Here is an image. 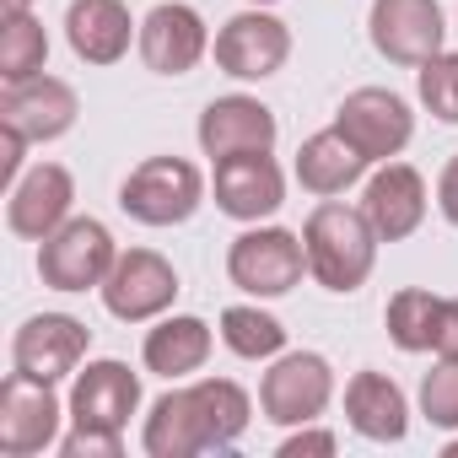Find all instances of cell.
I'll list each match as a JSON object with an SVG mask.
<instances>
[{
    "instance_id": "6da1fadb",
    "label": "cell",
    "mask_w": 458,
    "mask_h": 458,
    "mask_svg": "<svg viewBox=\"0 0 458 458\" xmlns=\"http://www.w3.org/2000/svg\"><path fill=\"white\" fill-rule=\"evenodd\" d=\"M249 394L233 377H205L189 388H173L151 404L146 415V453L151 458H199V453H226L249 431Z\"/></svg>"
},
{
    "instance_id": "7a4b0ae2",
    "label": "cell",
    "mask_w": 458,
    "mask_h": 458,
    "mask_svg": "<svg viewBox=\"0 0 458 458\" xmlns=\"http://www.w3.org/2000/svg\"><path fill=\"white\" fill-rule=\"evenodd\" d=\"M302 243H308V270L324 292H361V281L372 276L377 265V233L361 205H340V199H324L308 226H302Z\"/></svg>"
},
{
    "instance_id": "3957f363",
    "label": "cell",
    "mask_w": 458,
    "mask_h": 458,
    "mask_svg": "<svg viewBox=\"0 0 458 458\" xmlns=\"http://www.w3.org/2000/svg\"><path fill=\"white\" fill-rule=\"evenodd\" d=\"M114 259H119V243H114V233L98 216H71L65 226H55V233L38 243V276L55 292H92V286H103Z\"/></svg>"
},
{
    "instance_id": "277c9868",
    "label": "cell",
    "mask_w": 458,
    "mask_h": 458,
    "mask_svg": "<svg viewBox=\"0 0 458 458\" xmlns=\"http://www.w3.org/2000/svg\"><path fill=\"white\" fill-rule=\"evenodd\" d=\"M199 199H205V178L183 157H146L119 183V205L140 226H178L199 210Z\"/></svg>"
},
{
    "instance_id": "5b68a950",
    "label": "cell",
    "mask_w": 458,
    "mask_h": 458,
    "mask_svg": "<svg viewBox=\"0 0 458 458\" xmlns=\"http://www.w3.org/2000/svg\"><path fill=\"white\" fill-rule=\"evenodd\" d=\"M308 270V243L286 226H249L226 249V276L249 297H286Z\"/></svg>"
},
{
    "instance_id": "8992f818",
    "label": "cell",
    "mask_w": 458,
    "mask_h": 458,
    "mask_svg": "<svg viewBox=\"0 0 458 458\" xmlns=\"http://www.w3.org/2000/svg\"><path fill=\"white\" fill-rule=\"evenodd\" d=\"M329 399H335V367L318 351L281 356L259 383V410L276 426H308L329 410Z\"/></svg>"
},
{
    "instance_id": "52a82bcc",
    "label": "cell",
    "mask_w": 458,
    "mask_h": 458,
    "mask_svg": "<svg viewBox=\"0 0 458 458\" xmlns=\"http://www.w3.org/2000/svg\"><path fill=\"white\" fill-rule=\"evenodd\" d=\"M103 292V308L119 318V324H146V318H162L178 297V270L157 254V249H130L114 259L108 281L98 286Z\"/></svg>"
},
{
    "instance_id": "ba28073f",
    "label": "cell",
    "mask_w": 458,
    "mask_h": 458,
    "mask_svg": "<svg viewBox=\"0 0 458 458\" xmlns=\"http://www.w3.org/2000/svg\"><path fill=\"white\" fill-rule=\"evenodd\" d=\"M60 399L55 383H38L28 372H12L0 383V453L6 458H33L60 442Z\"/></svg>"
},
{
    "instance_id": "9c48e42d",
    "label": "cell",
    "mask_w": 458,
    "mask_h": 458,
    "mask_svg": "<svg viewBox=\"0 0 458 458\" xmlns=\"http://www.w3.org/2000/svg\"><path fill=\"white\" fill-rule=\"evenodd\" d=\"M372 49L394 65H426L431 55H442V38H447V22H442V6L437 0H372Z\"/></svg>"
},
{
    "instance_id": "30bf717a",
    "label": "cell",
    "mask_w": 458,
    "mask_h": 458,
    "mask_svg": "<svg viewBox=\"0 0 458 458\" xmlns=\"http://www.w3.org/2000/svg\"><path fill=\"white\" fill-rule=\"evenodd\" d=\"M286 60H292V28L281 17H270L265 6L238 12L233 22L216 33V65L226 76H238V81H265Z\"/></svg>"
},
{
    "instance_id": "8fae6325",
    "label": "cell",
    "mask_w": 458,
    "mask_h": 458,
    "mask_svg": "<svg viewBox=\"0 0 458 458\" xmlns=\"http://www.w3.org/2000/svg\"><path fill=\"white\" fill-rule=\"evenodd\" d=\"M335 124L361 146L367 162H388V157H399V151L410 146V135H415V114H410V103H404L399 92H388V87H356V92L335 108Z\"/></svg>"
},
{
    "instance_id": "7c38bea8",
    "label": "cell",
    "mask_w": 458,
    "mask_h": 458,
    "mask_svg": "<svg viewBox=\"0 0 458 458\" xmlns=\"http://www.w3.org/2000/svg\"><path fill=\"white\" fill-rule=\"evenodd\" d=\"M87 345H92V329L81 318H71V313H38V318H28L17 329L12 367L28 372V377H38V383H60V377H71L81 367Z\"/></svg>"
},
{
    "instance_id": "4fadbf2b",
    "label": "cell",
    "mask_w": 458,
    "mask_h": 458,
    "mask_svg": "<svg viewBox=\"0 0 458 458\" xmlns=\"http://www.w3.org/2000/svg\"><path fill=\"white\" fill-rule=\"evenodd\" d=\"M135 410H140V377L124 361L103 356V361H87L76 372V383H71V420L76 426H87V431H119L124 437V426H130Z\"/></svg>"
},
{
    "instance_id": "5bb4252c",
    "label": "cell",
    "mask_w": 458,
    "mask_h": 458,
    "mask_svg": "<svg viewBox=\"0 0 458 458\" xmlns=\"http://www.w3.org/2000/svg\"><path fill=\"white\" fill-rule=\"evenodd\" d=\"M135 38H140V60L157 76H189L205 60V49H210L205 17L194 6H183V0H162V6H151Z\"/></svg>"
},
{
    "instance_id": "9a60e30c",
    "label": "cell",
    "mask_w": 458,
    "mask_h": 458,
    "mask_svg": "<svg viewBox=\"0 0 458 458\" xmlns=\"http://www.w3.org/2000/svg\"><path fill=\"white\" fill-rule=\"evenodd\" d=\"M71 205H76V183L60 162H38L17 178V189L6 194V226L17 238H33L44 243L55 226L71 221Z\"/></svg>"
},
{
    "instance_id": "2e32d148",
    "label": "cell",
    "mask_w": 458,
    "mask_h": 458,
    "mask_svg": "<svg viewBox=\"0 0 458 458\" xmlns=\"http://www.w3.org/2000/svg\"><path fill=\"white\" fill-rule=\"evenodd\" d=\"M76 114H81L76 87L60 81V76L6 81V92H0V124L22 130L28 140H60V135L76 124Z\"/></svg>"
},
{
    "instance_id": "e0dca14e",
    "label": "cell",
    "mask_w": 458,
    "mask_h": 458,
    "mask_svg": "<svg viewBox=\"0 0 458 458\" xmlns=\"http://www.w3.org/2000/svg\"><path fill=\"white\" fill-rule=\"evenodd\" d=\"M276 135H281L276 114H270L259 98H243V92L216 98V103H205V114H199V151H205L210 162L243 157V151H270Z\"/></svg>"
},
{
    "instance_id": "ac0fdd59",
    "label": "cell",
    "mask_w": 458,
    "mask_h": 458,
    "mask_svg": "<svg viewBox=\"0 0 458 458\" xmlns=\"http://www.w3.org/2000/svg\"><path fill=\"white\" fill-rule=\"evenodd\" d=\"M216 205L233 221H265L286 205V178L270 151H243L216 162Z\"/></svg>"
},
{
    "instance_id": "d6986e66",
    "label": "cell",
    "mask_w": 458,
    "mask_h": 458,
    "mask_svg": "<svg viewBox=\"0 0 458 458\" xmlns=\"http://www.w3.org/2000/svg\"><path fill=\"white\" fill-rule=\"evenodd\" d=\"M361 210H367L372 233H377L383 243H404L415 226L426 221V178H420L410 162H383V167L367 178Z\"/></svg>"
},
{
    "instance_id": "ffe728a7",
    "label": "cell",
    "mask_w": 458,
    "mask_h": 458,
    "mask_svg": "<svg viewBox=\"0 0 458 458\" xmlns=\"http://www.w3.org/2000/svg\"><path fill=\"white\" fill-rule=\"evenodd\" d=\"M130 33L140 28L130 22L124 0H71V12H65V38L76 60L87 65H119L130 55Z\"/></svg>"
},
{
    "instance_id": "44dd1931",
    "label": "cell",
    "mask_w": 458,
    "mask_h": 458,
    "mask_svg": "<svg viewBox=\"0 0 458 458\" xmlns=\"http://www.w3.org/2000/svg\"><path fill=\"white\" fill-rule=\"evenodd\" d=\"M345 420L351 431H361L367 442H399L410 431V399L388 372H356L345 383Z\"/></svg>"
},
{
    "instance_id": "7402d4cb",
    "label": "cell",
    "mask_w": 458,
    "mask_h": 458,
    "mask_svg": "<svg viewBox=\"0 0 458 458\" xmlns=\"http://www.w3.org/2000/svg\"><path fill=\"white\" fill-rule=\"evenodd\" d=\"M367 167H372V162L361 157V146H356L340 124L308 135L302 151H297V178H302V189H308V194H324V199H329V194H345Z\"/></svg>"
},
{
    "instance_id": "603a6c76",
    "label": "cell",
    "mask_w": 458,
    "mask_h": 458,
    "mask_svg": "<svg viewBox=\"0 0 458 458\" xmlns=\"http://www.w3.org/2000/svg\"><path fill=\"white\" fill-rule=\"evenodd\" d=\"M205 356H210V324L194 318V313L162 318V324L146 335V345H140V361H146V372H157V377H189V372L205 367Z\"/></svg>"
},
{
    "instance_id": "cb8c5ba5",
    "label": "cell",
    "mask_w": 458,
    "mask_h": 458,
    "mask_svg": "<svg viewBox=\"0 0 458 458\" xmlns=\"http://www.w3.org/2000/svg\"><path fill=\"white\" fill-rule=\"evenodd\" d=\"M383 324H388V340L399 345V351H437V324H442V297H431L426 286H404V292H394L388 297V313H383Z\"/></svg>"
},
{
    "instance_id": "d4e9b609",
    "label": "cell",
    "mask_w": 458,
    "mask_h": 458,
    "mask_svg": "<svg viewBox=\"0 0 458 458\" xmlns=\"http://www.w3.org/2000/svg\"><path fill=\"white\" fill-rule=\"evenodd\" d=\"M44 60H49L44 22L33 12H6V22H0V76H6V81L44 76Z\"/></svg>"
},
{
    "instance_id": "484cf974",
    "label": "cell",
    "mask_w": 458,
    "mask_h": 458,
    "mask_svg": "<svg viewBox=\"0 0 458 458\" xmlns=\"http://www.w3.org/2000/svg\"><path fill=\"white\" fill-rule=\"evenodd\" d=\"M221 340L243 361H265V356H281L286 324L276 313H265V308H226L221 313Z\"/></svg>"
},
{
    "instance_id": "4316f807",
    "label": "cell",
    "mask_w": 458,
    "mask_h": 458,
    "mask_svg": "<svg viewBox=\"0 0 458 458\" xmlns=\"http://www.w3.org/2000/svg\"><path fill=\"white\" fill-rule=\"evenodd\" d=\"M420 103L431 108V119L458 124V55H431L420 65Z\"/></svg>"
},
{
    "instance_id": "83f0119b",
    "label": "cell",
    "mask_w": 458,
    "mask_h": 458,
    "mask_svg": "<svg viewBox=\"0 0 458 458\" xmlns=\"http://www.w3.org/2000/svg\"><path fill=\"white\" fill-rule=\"evenodd\" d=\"M420 410L431 426L458 431V356H442L420 383Z\"/></svg>"
},
{
    "instance_id": "f1b7e54d",
    "label": "cell",
    "mask_w": 458,
    "mask_h": 458,
    "mask_svg": "<svg viewBox=\"0 0 458 458\" xmlns=\"http://www.w3.org/2000/svg\"><path fill=\"white\" fill-rule=\"evenodd\" d=\"M60 453H65V458H119V453H124V437H119V431H87V426H76V431L60 442Z\"/></svg>"
},
{
    "instance_id": "f546056e",
    "label": "cell",
    "mask_w": 458,
    "mask_h": 458,
    "mask_svg": "<svg viewBox=\"0 0 458 458\" xmlns=\"http://www.w3.org/2000/svg\"><path fill=\"white\" fill-rule=\"evenodd\" d=\"M6 135H0V178H6V189H17V178H22V151L33 146L22 130H12V124H0Z\"/></svg>"
},
{
    "instance_id": "4dcf8cb0",
    "label": "cell",
    "mask_w": 458,
    "mask_h": 458,
    "mask_svg": "<svg viewBox=\"0 0 458 458\" xmlns=\"http://www.w3.org/2000/svg\"><path fill=\"white\" fill-rule=\"evenodd\" d=\"M335 453V431H297L281 442V458H329Z\"/></svg>"
},
{
    "instance_id": "1f68e13d",
    "label": "cell",
    "mask_w": 458,
    "mask_h": 458,
    "mask_svg": "<svg viewBox=\"0 0 458 458\" xmlns=\"http://www.w3.org/2000/svg\"><path fill=\"white\" fill-rule=\"evenodd\" d=\"M437 356H458V297H442V324H437Z\"/></svg>"
},
{
    "instance_id": "d6a6232c",
    "label": "cell",
    "mask_w": 458,
    "mask_h": 458,
    "mask_svg": "<svg viewBox=\"0 0 458 458\" xmlns=\"http://www.w3.org/2000/svg\"><path fill=\"white\" fill-rule=\"evenodd\" d=\"M437 205H442V216L458 226V157L442 167V178H437Z\"/></svg>"
},
{
    "instance_id": "836d02e7",
    "label": "cell",
    "mask_w": 458,
    "mask_h": 458,
    "mask_svg": "<svg viewBox=\"0 0 458 458\" xmlns=\"http://www.w3.org/2000/svg\"><path fill=\"white\" fill-rule=\"evenodd\" d=\"M6 12H33V0H6Z\"/></svg>"
},
{
    "instance_id": "e575fe53",
    "label": "cell",
    "mask_w": 458,
    "mask_h": 458,
    "mask_svg": "<svg viewBox=\"0 0 458 458\" xmlns=\"http://www.w3.org/2000/svg\"><path fill=\"white\" fill-rule=\"evenodd\" d=\"M447 458H458V442H447Z\"/></svg>"
},
{
    "instance_id": "d590c367",
    "label": "cell",
    "mask_w": 458,
    "mask_h": 458,
    "mask_svg": "<svg viewBox=\"0 0 458 458\" xmlns=\"http://www.w3.org/2000/svg\"><path fill=\"white\" fill-rule=\"evenodd\" d=\"M249 6H276V0H249Z\"/></svg>"
}]
</instances>
